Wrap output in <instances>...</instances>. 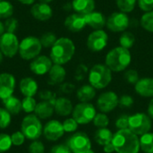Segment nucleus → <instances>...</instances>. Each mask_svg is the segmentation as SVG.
Masks as SVG:
<instances>
[{
    "label": "nucleus",
    "instance_id": "nucleus-50",
    "mask_svg": "<svg viewBox=\"0 0 153 153\" xmlns=\"http://www.w3.org/2000/svg\"><path fill=\"white\" fill-rule=\"evenodd\" d=\"M18 1L23 4H33L35 2V0H18Z\"/></svg>",
    "mask_w": 153,
    "mask_h": 153
},
{
    "label": "nucleus",
    "instance_id": "nucleus-31",
    "mask_svg": "<svg viewBox=\"0 0 153 153\" xmlns=\"http://www.w3.org/2000/svg\"><path fill=\"white\" fill-rule=\"evenodd\" d=\"M13 13V6L8 2L2 0L0 2V19H8Z\"/></svg>",
    "mask_w": 153,
    "mask_h": 153
},
{
    "label": "nucleus",
    "instance_id": "nucleus-48",
    "mask_svg": "<svg viewBox=\"0 0 153 153\" xmlns=\"http://www.w3.org/2000/svg\"><path fill=\"white\" fill-rule=\"evenodd\" d=\"M103 151H104V152L105 153L116 152H115L114 145H113V143H108V144L104 145V146H103Z\"/></svg>",
    "mask_w": 153,
    "mask_h": 153
},
{
    "label": "nucleus",
    "instance_id": "nucleus-34",
    "mask_svg": "<svg viewBox=\"0 0 153 153\" xmlns=\"http://www.w3.org/2000/svg\"><path fill=\"white\" fill-rule=\"evenodd\" d=\"M92 123H93L94 126H96L98 128H106L109 125V118L107 116V114L100 112V113L96 114L95 117L93 118Z\"/></svg>",
    "mask_w": 153,
    "mask_h": 153
},
{
    "label": "nucleus",
    "instance_id": "nucleus-46",
    "mask_svg": "<svg viewBox=\"0 0 153 153\" xmlns=\"http://www.w3.org/2000/svg\"><path fill=\"white\" fill-rule=\"evenodd\" d=\"M140 8L144 12L153 10V0H137Z\"/></svg>",
    "mask_w": 153,
    "mask_h": 153
},
{
    "label": "nucleus",
    "instance_id": "nucleus-53",
    "mask_svg": "<svg viewBox=\"0 0 153 153\" xmlns=\"http://www.w3.org/2000/svg\"><path fill=\"white\" fill-rule=\"evenodd\" d=\"M53 0H39V2H41V3H46V4H48V3H50V2H52Z\"/></svg>",
    "mask_w": 153,
    "mask_h": 153
},
{
    "label": "nucleus",
    "instance_id": "nucleus-41",
    "mask_svg": "<svg viewBox=\"0 0 153 153\" xmlns=\"http://www.w3.org/2000/svg\"><path fill=\"white\" fill-rule=\"evenodd\" d=\"M4 25L5 32L14 33V31L18 28V21L16 18L10 17V18L5 20V22H4Z\"/></svg>",
    "mask_w": 153,
    "mask_h": 153
},
{
    "label": "nucleus",
    "instance_id": "nucleus-3",
    "mask_svg": "<svg viewBox=\"0 0 153 153\" xmlns=\"http://www.w3.org/2000/svg\"><path fill=\"white\" fill-rule=\"evenodd\" d=\"M131 61L132 56L129 49L122 47H117L107 54L105 65L112 72H122L129 66Z\"/></svg>",
    "mask_w": 153,
    "mask_h": 153
},
{
    "label": "nucleus",
    "instance_id": "nucleus-25",
    "mask_svg": "<svg viewBox=\"0 0 153 153\" xmlns=\"http://www.w3.org/2000/svg\"><path fill=\"white\" fill-rule=\"evenodd\" d=\"M66 76V71L63 65L54 64L48 72L49 82L51 84H60L62 83Z\"/></svg>",
    "mask_w": 153,
    "mask_h": 153
},
{
    "label": "nucleus",
    "instance_id": "nucleus-7",
    "mask_svg": "<svg viewBox=\"0 0 153 153\" xmlns=\"http://www.w3.org/2000/svg\"><path fill=\"white\" fill-rule=\"evenodd\" d=\"M42 45L39 39L36 37H26L24 38L19 45V54L20 56L24 60H32L41 52Z\"/></svg>",
    "mask_w": 153,
    "mask_h": 153
},
{
    "label": "nucleus",
    "instance_id": "nucleus-18",
    "mask_svg": "<svg viewBox=\"0 0 153 153\" xmlns=\"http://www.w3.org/2000/svg\"><path fill=\"white\" fill-rule=\"evenodd\" d=\"M87 25L85 16L80 13H73L68 15L65 20V26L73 32H78L84 29Z\"/></svg>",
    "mask_w": 153,
    "mask_h": 153
},
{
    "label": "nucleus",
    "instance_id": "nucleus-23",
    "mask_svg": "<svg viewBox=\"0 0 153 153\" xmlns=\"http://www.w3.org/2000/svg\"><path fill=\"white\" fill-rule=\"evenodd\" d=\"M34 112L39 119H48L51 117L55 112L54 103L48 100H42L37 104Z\"/></svg>",
    "mask_w": 153,
    "mask_h": 153
},
{
    "label": "nucleus",
    "instance_id": "nucleus-5",
    "mask_svg": "<svg viewBox=\"0 0 153 153\" xmlns=\"http://www.w3.org/2000/svg\"><path fill=\"white\" fill-rule=\"evenodd\" d=\"M21 131L26 139L30 141L38 140L43 134V127L40 119L35 114L26 116L22 121Z\"/></svg>",
    "mask_w": 153,
    "mask_h": 153
},
{
    "label": "nucleus",
    "instance_id": "nucleus-38",
    "mask_svg": "<svg viewBox=\"0 0 153 153\" xmlns=\"http://www.w3.org/2000/svg\"><path fill=\"white\" fill-rule=\"evenodd\" d=\"M11 116L4 108H0V129H5L9 126L12 121Z\"/></svg>",
    "mask_w": 153,
    "mask_h": 153
},
{
    "label": "nucleus",
    "instance_id": "nucleus-28",
    "mask_svg": "<svg viewBox=\"0 0 153 153\" xmlns=\"http://www.w3.org/2000/svg\"><path fill=\"white\" fill-rule=\"evenodd\" d=\"M2 101H3L4 108L11 115H18L21 112V110H22V101L14 96H10L6 99L3 100Z\"/></svg>",
    "mask_w": 153,
    "mask_h": 153
},
{
    "label": "nucleus",
    "instance_id": "nucleus-49",
    "mask_svg": "<svg viewBox=\"0 0 153 153\" xmlns=\"http://www.w3.org/2000/svg\"><path fill=\"white\" fill-rule=\"evenodd\" d=\"M147 114L153 120V98H152V100L149 102V105L147 108Z\"/></svg>",
    "mask_w": 153,
    "mask_h": 153
},
{
    "label": "nucleus",
    "instance_id": "nucleus-2",
    "mask_svg": "<svg viewBox=\"0 0 153 153\" xmlns=\"http://www.w3.org/2000/svg\"><path fill=\"white\" fill-rule=\"evenodd\" d=\"M75 53V46L68 38L57 39L50 50V59L53 64L63 65L68 63Z\"/></svg>",
    "mask_w": 153,
    "mask_h": 153
},
{
    "label": "nucleus",
    "instance_id": "nucleus-47",
    "mask_svg": "<svg viewBox=\"0 0 153 153\" xmlns=\"http://www.w3.org/2000/svg\"><path fill=\"white\" fill-rule=\"evenodd\" d=\"M50 153H72V152L67 145L57 144V145H55L51 149V152Z\"/></svg>",
    "mask_w": 153,
    "mask_h": 153
},
{
    "label": "nucleus",
    "instance_id": "nucleus-20",
    "mask_svg": "<svg viewBox=\"0 0 153 153\" xmlns=\"http://www.w3.org/2000/svg\"><path fill=\"white\" fill-rule=\"evenodd\" d=\"M55 112L61 117H67L73 113L74 106L72 101L65 97H60L54 101Z\"/></svg>",
    "mask_w": 153,
    "mask_h": 153
},
{
    "label": "nucleus",
    "instance_id": "nucleus-19",
    "mask_svg": "<svg viewBox=\"0 0 153 153\" xmlns=\"http://www.w3.org/2000/svg\"><path fill=\"white\" fill-rule=\"evenodd\" d=\"M134 91L143 98H153V78H141L135 83Z\"/></svg>",
    "mask_w": 153,
    "mask_h": 153
},
{
    "label": "nucleus",
    "instance_id": "nucleus-1",
    "mask_svg": "<svg viewBox=\"0 0 153 153\" xmlns=\"http://www.w3.org/2000/svg\"><path fill=\"white\" fill-rule=\"evenodd\" d=\"M112 143L117 153H139L140 138L129 129L117 130L113 136Z\"/></svg>",
    "mask_w": 153,
    "mask_h": 153
},
{
    "label": "nucleus",
    "instance_id": "nucleus-13",
    "mask_svg": "<svg viewBox=\"0 0 153 153\" xmlns=\"http://www.w3.org/2000/svg\"><path fill=\"white\" fill-rule=\"evenodd\" d=\"M108 41V36L103 30H96L91 32L87 39V47L92 52H100L103 50Z\"/></svg>",
    "mask_w": 153,
    "mask_h": 153
},
{
    "label": "nucleus",
    "instance_id": "nucleus-16",
    "mask_svg": "<svg viewBox=\"0 0 153 153\" xmlns=\"http://www.w3.org/2000/svg\"><path fill=\"white\" fill-rule=\"evenodd\" d=\"M15 89V78L9 73L0 74V100H4L13 93Z\"/></svg>",
    "mask_w": 153,
    "mask_h": 153
},
{
    "label": "nucleus",
    "instance_id": "nucleus-26",
    "mask_svg": "<svg viewBox=\"0 0 153 153\" xmlns=\"http://www.w3.org/2000/svg\"><path fill=\"white\" fill-rule=\"evenodd\" d=\"M76 96L80 102H90L96 96V89L91 84H84L77 90Z\"/></svg>",
    "mask_w": 153,
    "mask_h": 153
},
{
    "label": "nucleus",
    "instance_id": "nucleus-37",
    "mask_svg": "<svg viewBox=\"0 0 153 153\" xmlns=\"http://www.w3.org/2000/svg\"><path fill=\"white\" fill-rule=\"evenodd\" d=\"M13 145L11 135L6 134H0V153L8 152Z\"/></svg>",
    "mask_w": 153,
    "mask_h": 153
},
{
    "label": "nucleus",
    "instance_id": "nucleus-42",
    "mask_svg": "<svg viewBox=\"0 0 153 153\" xmlns=\"http://www.w3.org/2000/svg\"><path fill=\"white\" fill-rule=\"evenodd\" d=\"M129 126V116L127 115H122L118 118H117L115 122V126L117 130H123V129H128Z\"/></svg>",
    "mask_w": 153,
    "mask_h": 153
},
{
    "label": "nucleus",
    "instance_id": "nucleus-15",
    "mask_svg": "<svg viewBox=\"0 0 153 153\" xmlns=\"http://www.w3.org/2000/svg\"><path fill=\"white\" fill-rule=\"evenodd\" d=\"M53 65L54 64L50 57L42 55L38 56L37 57L32 59L30 64V69L36 75H44L46 74H48Z\"/></svg>",
    "mask_w": 153,
    "mask_h": 153
},
{
    "label": "nucleus",
    "instance_id": "nucleus-17",
    "mask_svg": "<svg viewBox=\"0 0 153 153\" xmlns=\"http://www.w3.org/2000/svg\"><path fill=\"white\" fill-rule=\"evenodd\" d=\"M30 13L36 20L45 22L52 17L53 10L48 4L39 2L32 4L30 8Z\"/></svg>",
    "mask_w": 153,
    "mask_h": 153
},
{
    "label": "nucleus",
    "instance_id": "nucleus-10",
    "mask_svg": "<svg viewBox=\"0 0 153 153\" xmlns=\"http://www.w3.org/2000/svg\"><path fill=\"white\" fill-rule=\"evenodd\" d=\"M97 108L105 114L115 110L119 104V98L117 94L112 91H108L101 93L97 99Z\"/></svg>",
    "mask_w": 153,
    "mask_h": 153
},
{
    "label": "nucleus",
    "instance_id": "nucleus-54",
    "mask_svg": "<svg viewBox=\"0 0 153 153\" xmlns=\"http://www.w3.org/2000/svg\"><path fill=\"white\" fill-rule=\"evenodd\" d=\"M86 153H94V152H93V150H91L90 152H88Z\"/></svg>",
    "mask_w": 153,
    "mask_h": 153
},
{
    "label": "nucleus",
    "instance_id": "nucleus-44",
    "mask_svg": "<svg viewBox=\"0 0 153 153\" xmlns=\"http://www.w3.org/2000/svg\"><path fill=\"white\" fill-rule=\"evenodd\" d=\"M134 105V99L131 95L124 94L119 98V104L118 106L122 108H128Z\"/></svg>",
    "mask_w": 153,
    "mask_h": 153
},
{
    "label": "nucleus",
    "instance_id": "nucleus-51",
    "mask_svg": "<svg viewBox=\"0 0 153 153\" xmlns=\"http://www.w3.org/2000/svg\"><path fill=\"white\" fill-rule=\"evenodd\" d=\"M5 32V29H4V23L0 21V37Z\"/></svg>",
    "mask_w": 153,
    "mask_h": 153
},
{
    "label": "nucleus",
    "instance_id": "nucleus-30",
    "mask_svg": "<svg viewBox=\"0 0 153 153\" xmlns=\"http://www.w3.org/2000/svg\"><path fill=\"white\" fill-rule=\"evenodd\" d=\"M135 42V37L132 32L124 31V33L119 38L120 47L125 48L126 49H130Z\"/></svg>",
    "mask_w": 153,
    "mask_h": 153
},
{
    "label": "nucleus",
    "instance_id": "nucleus-11",
    "mask_svg": "<svg viewBox=\"0 0 153 153\" xmlns=\"http://www.w3.org/2000/svg\"><path fill=\"white\" fill-rule=\"evenodd\" d=\"M19 40L14 33L4 32L0 37V50L4 56L13 57L19 52Z\"/></svg>",
    "mask_w": 153,
    "mask_h": 153
},
{
    "label": "nucleus",
    "instance_id": "nucleus-4",
    "mask_svg": "<svg viewBox=\"0 0 153 153\" xmlns=\"http://www.w3.org/2000/svg\"><path fill=\"white\" fill-rule=\"evenodd\" d=\"M112 81V71L102 64L93 65L89 72L90 84L96 90H101L108 87Z\"/></svg>",
    "mask_w": 153,
    "mask_h": 153
},
{
    "label": "nucleus",
    "instance_id": "nucleus-39",
    "mask_svg": "<svg viewBox=\"0 0 153 153\" xmlns=\"http://www.w3.org/2000/svg\"><path fill=\"white\" fill-rule=\"evenodd\" d=\"M62 124H63L65 133H74L77 130L78 126H79V124L73 117L66 118Z\"/></svg>",
    "mask_w": 153,
    "mask_h": 153
},
{
    "label": "nucleus",
    "instance_id": "nucleus-6",
    "mask_svg": "<svg viewBox=\"0 0 153 153\" xmlns=\"http://www.w3.org/2000/svg\"><path fill=\"white\" fill-rule=\"evenodd\" d=\"M152 128V119L148 114L140 112L129 116L128 129L138 136H142L149 132Z\"/></svg>",
    "mask_w": 153,
    "mask_h": 153
},
{
    "label": "nucleus",
    "instance_id": "nucleus-9",
    "mask_svg": "<svg viewBox=\"0 0 153 153\" xmlns=\"http://www.w3.org/2000/svg\"><path fill=\"white\" fill-rule=\"evenodd\" d=\"M67 146L73 153H86L91 149V141L83 132L74 133L67 141Z\"/></svg>",
    "mask_w": 153,
    "mask_h": 153
},
{
    "label": "nucleus",
    "instance_id": "nucleus-32",
    "mask_svg": "<svg viewBox=\"0 0 153 153\" xmlns=\"http://www.w3.org/2000/svg\"><path fill=\"white\" fill-rule=\"evenodd\" d=\"M141 25L145 30L149 32H153V10L150 12H146L142 16Z\"/></svg>",
    "mask_w": 153,
    "mask_h": 153
},
{
    "label": "nucleus",
    "instance_id": "nucleus-29",
    "mask_svg": "<svg viewBox=\"0 0 153 153\" xmlns=\"http://www.w3.org/2000/svg\"><path fill=\"white\" fill-rule=\"evenodd\" d=\"M140 148L144 153H153V133L149 132L140 136Z\"/></svg>",
    "mask_w": 153,
    "mask_h": 153
},
{
    "label": "nucleus",
    "instance_id": "nucleus-24",
    "mask_svg": "<svg viewBox=\"0 0 153 153\" xmlns=\"http://www.w3.org/2000/svg\"><path fill=\"white\" fill-rule=\"evenodd\" d=\"M72 8L76 13L85 15L94 11L95 2L94 0H73Z\"/></svg>",
    "mask_w": 153,
    "mask_h": 153
},
{
    "label": "nucleus",
    "instance_id": "nucleus-40",
    "mask_svg": "<svg viewBox=\"0 0 153 153\" xmlns=\"http://www.w3.org/2000/svg\"><path fill=\"white\" fill-rule=\"evenodd\" d=\"M124 78L128 83L134 84V85H135V83L140 80L139 74L134 69H129V70L126 71V73L124 74Z\"/></svg>",
    "mask_w": 153,
    "mask_h": 153
},
{
    "label": "nucleus",
    "instance_id": "nucleus-55",
    "mask_svg": "<svg viewBox=\"0 0 153 153\" xmlns=\"http://www.w3.org/2000/svg\"><path fill=\"white\" fill-rule=\"evenodd\" d=\"M1 1H2V0H0V2H1Z\"/></svg>",
    "mask_w": 153,
    "mask_h": 153
},
{
    "label": "nucleus",
    "instance_id": "nucleus-45",
    "mask_svg": "<svg viewBox=\"0 0 153 153\" xmlns=\"http://www.w3.org/2000/svg\"><path fill=\"white\" fill-rule=\"evenodd\" d=\"M25 136L22 133V131H16L11 135V140L13 143V145L14 146H21L22 144L24 143L25 141Z\"/></svg>",
    "mask_w": 153,
    "mask_h": 153
},
{
    "label": "nucleus",
    "instance_id": "nucleus-8",
    "mask_svg": "<svg viewBox=\"0 0 153 153\" xmlns=\"http://www.w3.org/2000/svg\"><path fill=\"white\" fill-rule=\"evenodd\" d=\"M96 114V108L93 104L90 102H80L74 108L72 117L79 125H87L93 121Z\"/></svg>",
    "mask_w": 153,
    "mask_h": 153
},
{
    "label": "nucleus",
    "instance_id": "nucleus-27",
    "mask_svg": "<svg viewBox=\"0 0 153 153\" xmlns=\"http://www.w3.org/2000/svg\"><path fill=\"white\" fill-rule=\"evenodd\" d=\"M113 136H114V134L108 127L99 128L94 134V140L99 145L104 146L108 143H112Z\"/></svg>",
    "mask_w": 153,
    "mask_h": 153
},
{
    "label": "nucleus",
    "instance_id": "nucleus-33",
    "mask_svg": "<svg viewBox=\"0 0 153 153\" xmlns=\"http://www.w3.org/2000/svg\"><path fill=\"white\" fill-rule=\"evenodd\" d=\"M37 104L38 103L33 97H24L22 100V108L25 113L30 114L35 111Z\"/></svg>",
    "mask_w": 153,
    "mask_h": 153
},
{
    "label": "nucleus",
    "instance_id": "nucleus-52",
    "mask_svg": "<svg viewBox=\"0 0 153 153\" xmlns=\"http://www.w3.org/2000/svg\"><path fill=\"white\" fill-rule=\"evenodd\" d=\"M4 56L3 55V53H2V52H1V50H0V64H1L2 62H3V59H4Z\"/></svg>",
    "mask_w": 153,
    "mask_h": 153
},
{
    "label": "nucleus",
    "instance_id": "nucleus-43",
    "mask_svg": "<svg viewBox=\"0 0 153 153\" xmlns=\"http://www.w3.org/2000/svg\"><path fill=\"white\" fill-rule=\"evenodd\" d=\"M28 152L29 153H45V146L38 140L32 141L28 148Z\"/></svg>",
    "mask_w": 153,
    "mask_h": 153
},
{
    "label": "nucleus",
    "instance_id": "nucleus-21",
    "mask_svg": "<svg viewBox=\"0 0 153 153\" xmlns=\"http://www.w3.org/2000/svg\"><path fill=\"white\" fill-rule=\"evenodd\" d=\"M20 91L24 97H33L39 89L37 82L31 77H24L20 82Z\"/></svg>",
    "mask_w": 153,
    "mask_h": 153
},
{
    "label": "nucleus",
    "instance_id": "nucleus-35",
    "mask_svg": "<svg viewBox=\"0 0 153 153\" xmlns=\"http://www.w3.org/2000/svg\"><path fill=\"white\" fill-rule=\"evenodd\" d=\"M56 36L55 33L53 32H45L44 34H42V36L39 38L40 43L42 45V47L44 48H52L53 45L55 44V42L56 41Z\"/></svg>",
    "mask_w": 153,
    "mask_h": 153
},
{
    "label": "nucleus",
    "instance_id": "nucleus-36",
    "mask_svg": "<svg viewBox=\"0 0 153 153\" xmlns=\"http://www.w3.org/2000/svg\"><path fill=\"white\" fill-rule=\"evenodd\" d=\"M136 1L137 0H116V3L121 12L130 13L134 9Z\"/></svg>",
    "mask_w": 153,
    "mask_h": 153
},
{
    "label": "nucleus",
    "instance_id": "nucleus-12",
    "mask_svg": "<svg viewBox=\"0 0 153 153\" xmlns=\"http://www.w3.org/2000/svg\"><path fill=\"white\" fill-rule=\"evenodd\" d=\"M129 23L130 20L126 13L115 12L107 19L106 25L113 32H122L128 28Z\"/></svg>",
    "mask_w": 153,
    "mask_h": 153
},
{
    "label": "nucleus",
    "instance_id": "nucleus-14",
    "mask_svg": "<svg viewBox=\"0 0 153 153\" xmlns=\"http://www.w3.org/2000/svg\"><path fill=\"white\" fill-rule=\"evenodd\" d=\"M65 134L63 124L58 120L52 119L49 120L43 127V135L44 137L50 141L56 142L59 140Z\"/></svg>",
    "mask_w": 153,
    "mask_h": 153
},
{
    "label": "nucleus",
    "instance_id": "nucleus-22",
    "mask_svg": "<svg viewBox=\"0 0 153 153\" xmlns=\"http://www.w3.org/2000/svg\"><path fill=\"white\" fill-rule=\"evenodd\" d=\"M85 21L87 25L96 30H102V28L106 25L107 19L100 12H91L88 14H85Z\"/></svg>",
    "mask_w": 153,
    "mask_h": 153
}]
</instances>
